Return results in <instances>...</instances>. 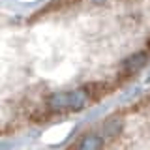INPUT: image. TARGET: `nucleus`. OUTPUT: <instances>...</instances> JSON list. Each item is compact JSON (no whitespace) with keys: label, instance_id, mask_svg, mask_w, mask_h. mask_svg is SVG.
I'll list each match as a JSON object with an SVG mask.
<instances>
[{"label":"nucleus","instance_id":"f257e3e1","mask_svg":"<svg viewBox=\"0 0 150 150\" xmlns=\"http://www.w3.org/2000/svg\"><path fill=\"white\" fill-rule=\"evenodd\" d=\"M150 64V0L0 6V137L107 103Z\"/></svg>","mask_w":150,"mask_h":150},{"label":"nucleus","instance_id":"f03ea898","mask_svg":"<svg viewBox=\"0 0 150 150\" xmlns=\"http://www.w3.org/2000/svg\"><path fill=\"white\" fill-rule=\"evenodd\" d=\"M60 150H150V84L84 124Z\"/></svg>","mask_w":150,"mask_h":150}]
</instances>
